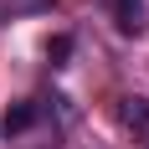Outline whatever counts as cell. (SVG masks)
<instances>
[{
  "mask_svg": "<svg viewBox=\"0 0 149 149\" xmlns=\"http://www.w3.org/2000/svg\"><path fill=\"white\" fill-rule=\"evenodd\" d=\"M98 5L113 15V26H118L123 36H139V31H144V21H149L144 0H98Z\"/></svg>",
  "mask_w": 149,
  "mask_h": 149,
  "instance_id": "2",
  "label": "cell"
},
{
  "mask_svg": "<svg viewBox=\"0 0 149 149\" xmlns=\"http://www.w3.org/2000/svg\"><path fill=\"white\" fill-rule=\"evenodd\" d=\"M118 123H123V134L134 139V144L149 149V98H118Z\"/></svg>",
  "mask_w": 149,
  "mask_h": 149,
  "instance_id": "1",
  "label": "cell"
},
{
  "mask_svg": "<svg viewBox=\"0 0 149 149\" xmlns=\"http://www.w3.org/2000/svg\"><path fill=\"white\" fill-rule=\"evenodd\" d=\"M36 118H41V108H36V103H21V108H10V113H5V134H26Z\"/></svg>",
  "mask_w": 149,
  "mask_h": 149,
  "instance_id": "3",
  "label": "cell"
}]
</instances>
